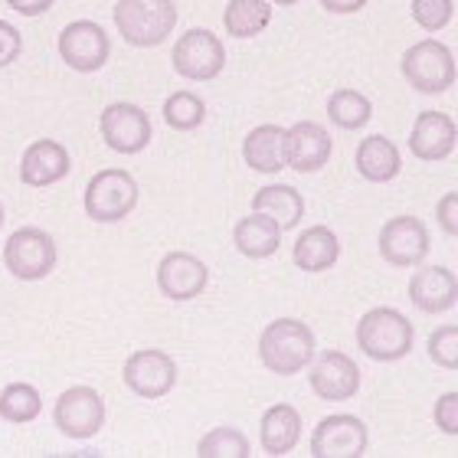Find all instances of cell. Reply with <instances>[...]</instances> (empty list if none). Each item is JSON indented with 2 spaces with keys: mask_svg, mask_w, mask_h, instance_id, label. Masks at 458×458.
Returning <instances> with one entry per match:
<instances>
[{
  "mask_svg": "<svg viewBox=\"0 0 458 458\" xmlns=\"http://www.w3.org/2000/svg\"><path fill=\"white\" fill-rule=\"evenodd\" d=\"M370 4V0H321V7L327 10V13H357V10H363Z\"/></svg>",
  "mask_w": 458,
  "mask_h": 458,
  "instance_id": "cell-37",
  "label": "cell"
},
{
  "mask_svg": "<svg viewBox=\"0 0 458 458\" xmlns=\"http://www.w3.org/2000/svg\"><path fill=\"white\" fill-rule=\"evenodd\" d=\"M23 56V33L10 20H0V69L13 66Z\"/></svg>",
  "mask_w": 458,
  "mask_h": 458,
  "instance_id": "cell-34",
  "label": "cell"
},
{
  "mask_svg": "<svg viewBox=\"0 0 458 458\" xmlns=\"http://www.w3.org/2000/svg\"><path fill=\"white\" fill-rule=\"evenodd\" d=\"M412 344H416V327L396 308H370L357 321V347L377 363H396L410 357Z\"/></svg>",
  "mask_w": 458,
  "mask_h": 458,
  "instance_id": "cell-3",
  "label": "cell"
},
{
  "mask_svg": "<svg viewBox=\"0 0 458 458\" xmlns=\"http://www.w3.org/2000/svg\"><path fill=\"white\" fill-rule=\"evenodd\" d=\"M278 7H295V4H301V0H276Z\"/></svg>",
  "mask_w": 458,
  "mask_h": 458,
  "instance_id": "cell-38",
  "label": "cell"
},
{
  "mask_svg": "<svg viewBox=\"0 0 458 458\" xmlns=\"http://www.w3.org/2000/svg\"><path fill=\"white\" fill-rule=\"evenodd\" d=\"M69 167H72V161H69L66 144L53 141V138H39L20 157V181L39 191V187H49V183L69 177Z\"/></svg>",
  "mask_w": 458,
  "mask_h": 458,
  "instance_id": "cell-19",
  "label": "cell"
},
{
  "mask_svg": "<svg viewBox=\"0 0 458 458\" xmlns=\"http://www.w3.org/2000/svg\"><path fill=\"white\" fill-rule=\"evenodd\" d=\"M432 422L445 436H458V393H442L432 406Z\"/></svg>",
  "mask_w": 458,
  "mask_h": 458,
  "instance_id": "cell-33",
  "label": "cell"
},
{
  "mask_svg": "<svg viewBox=\"0 0 458 458\" xmlns=\"http://www.w3.org/2000/svg\"><path fill=\"white\" fill-rule=\"evenodd\" d=\"M86 216L96 223H122L138 207V181L122 167H106L86 183Z\"/></svg>",
  "mask_w": 458,
  "mask_h": 458,
  "instance_id": "cell-5",
  "label": "cell"
},
{
  "mask_svg": "<svg viewBox=\"0 0 458 458\" xmlns=\"http://www.w3.org/2000/svg\"><path fill=\"white\" fill-rule=\"evenodd\" d=\"M380 256L396 268H416L426 262L432 249L429 229L420 216H393L380 229Z\"/></svg>",
  "mask_w": 458,
  "mask_h": 458,
  "instance_id": "cell-13",
  "label": "cell"
},
{
  "mask_svg": "<svg viewBox=\"0 0 458 458\" xmlns=\"http://www.w3.org/2000/svg\"><path fill=\"white\" fill-rule=\"evenodd\" d=\"M327 118L341 131H360V128L370 124L373 106L370 98L363 96V92H357V89H337L327 98Z\"/></svg>",
  "mask_w": 458,
  "mask_h": 458,
  "instance_id": "cell-27",
  "label": "cell"
},
{
  "mask_svg": "<svg viewBox=\"0 0 458 458\" xmlns=\"http://www.w3.org/2000/svg\"><path fill=\"white\" fill-rule=\"evenodd\" d=\"M353 161H357V174L370 183H390V181H396L403 171L400 148H396L386 134L363 138V141L357 144V157H353Z\"/></svg>",
  "mask_w": 458,
  "mask_h": 458,
  "instance_id": "cell-21",
  "label": "cell"
},
{
  "mask_svg": "<svg viewBox=\"0 0 458 458\" xmlns=\"http://www.w3.org/2000/svg\"><path fill=\"white\" fill-rule=\"evenodd\" d=\"M56 49L69 69H76L82 76H92L112 56V39H108L106 27L96 23V20H72L59 33Z\"/></svg>",
  "mask_w": 458,
  "mask_h": 458,
  "instance_id": "cell-8",
  "label": "cell"
},
{
  "mask_svg": "<svg viewBox=\"0 0 458 458\" xmlns=\"http://www.w3.org/2000/svg\"><path fill=\"white\" fill-rule=\"evenodd\" d=\"M233 246H236L239 256L246 259L276 256L278 246H282V226L272 216H266V213L252 210V216H242L233 226Z\"/></svg>",
  "mask_w": 458,
  "mask_h": 458,
  "instance_id": "cell-24",
  "label": "cell"
},
{
  "mask_svg": "<svg viewBox=\"0 0 458 458\" xmlns=\"http://www.w3.org/2000/svg\"><path fill=\"white\" fill-rule=\"evenodd\" d=\"M335 154V138L325 124L295 122L285 128V167L298 174H318Z\"/></svg>",
  "mask_w": 458,
  "mask_h": 458,
  "instance_id": "cell-15",
  "label": "cell"
},
{
  "mask_svg": "<svg viewBox=\"0 0 458 458\" xmlns=\"http://www.w3.org/2000/svg\"><path fill=\"white\" fill-rule=\"evenodd\" d=\"M53 422L66 439H92L106 426V400L96 386H69L53 406Z\"/></svg>",
  "mask_w": 458,
  "mask_h": 458,
  "instance_id": "cell-9",
  "label": "cell"
},
{
  "mask_svg": "<svg viewBox=\"0 0 458 458\" xmlns=\"http://www.w3.org/2000/svg\"><path fill=\"white\" fill-rule=\"evenodd\" d=\"M0 226H4V203H0Z\"/></svg>",
  "mask_w": 458,
  "mask_h": 458,
  "instance_id": "cell-39",
  "label": "cell"
},
{
  "mask_svg": "<svg viewBox=\"0 0 458 458\" xmlns=\"http://www.w3.org/2000/svg\"><path fill=\"white\" fill-rule=\"evenodd\" d=\"M458 141V124L445 112H420L410 131V151L426 164L452 157Z\"/></svg>",
  "mask_w": 458,
  "mask_h": 458,
  "instance_id": "cell-18",
  "label": "cell"
},
{
  "mask_svg": "<svg viewBox=\"0 0 458 458\" xmlns=\"http://www.w3.org/2000/svg\"><path fill=\"white\" fill-rule=\"evenodd\" d=\"M210 282V268L193 252H167L157 266V288L171 301H193Z\"/></svg>",
  "mask_w": 458,
  "mask_h": 458,
  "instance_id": "cell-16",
  "label": "cell"
},
{
  "mask_svg": "<svg viewBox=\"0 0 458 458\" xmlns=\"http://www.w3.org/2000/svg\"><path fill=\"white\" fill-rule=\"evenodd\" d=\"M341 259V239L331 226H311L295 239L292 262L301 272H327Z\"/></svg>",
  "mask_w": 458,
  "mask_h": 458,
  "instance_id": "cell-22",
  "label": "cell"
},
{
  "mask_svg": "<svg viewBox=\"0 0 458 458\" xmlns=\"http://www.w3.org/2000/svg\"><path fill=\"white\" fill-rule=\"evenodd\" d=\"M161 112L167 128H174V131H197L207 122V102L197 92H191V89L171 92V96L164 98Z\"/></svg>",
  "mask_w": 458,
  "mask_h": 458,
  "instance_id": "cell-29",
  "label": "cell"
},
{
  "mask_svg": "<svg viewBox=\"0 0 458 458\" xmlns=\"http://www.w3.org/2000/svg\"><path fill=\"white\" fill-rule=\"evenodd\" d=\"M98 131L114 154H141L154 138L151 118L134 102H112L102 108Z\"/></svg>",
  "mask_w": 458,
  "mask_h": 458,
  "instance_id": "cell-11",
  "label": "cell"
},
{
  "mask_svg": "<svg viewBox=\"0 0 458 458\" xmlns=\"http://www.w3.org/2000/svg\"><path fill=\"white\" fill-rule=\"evenodd\" d=\"M53 4H56V0H7V7L23 13V17H39V13H47Z\"/></svg>",
  "mask_w": 458,
  "mask_h": 458,
  "instance_id": "cell-36",
  "label": "cell"
},
{
  "mask_svg": "<svg viewBox=\"0 0 458 458\" xmlns=\"http://www.w3.org/2000/svg\"><path fill=\"white\" fill-rule=\"evenodd\" d=\"M252 210L272 216L285 233V229H295L301 223V216H305V197L295 187H288V183H268V187L256 191Z\"/></svg>",
  "mask_w": 458,
  "mask_h": 458,
  "instance_id": "cell-25",
  "label": "cell"
},
{
  "mask_svg": "<svg viewBox=\"0 0 458 458\" xmlns=\"http://www.w3.org/2000/svg\"><path fill=\"white\" fill-rule=\"evenodd\" d=\"M197 455L200 458H249L252 445L239 429L233 426H216L197 442Z\"/></svg>",
  "mask_w": 458,
  "mask_h": 458,
  "instance_id": "cell-30",
  "label": "cell"
},
{
  "mask_svg": "<svg viewBox=\"0 0 458 458\" xmlns=\"http://www.w3.org/2000/svg\"><path fill=\"white\" fill-rule=\"evenodd\" d=\"M308 383L311 393L325 403L353 400L360 393V367L344 351H321L308 363Z\"/></svg>",
  "mask_w": 458,
  "mask_h": 458,
  "instance_id": "cell-12",
  "label": "cell"
},
{
  "mask_svg": "<svg viewBox=\"0 0 458 458\" xmlns=\"http://www.w3.org/2000/svg\"><path fill=\"white\" fill-rule=\"evenodd\" d=\"M410 301L422 315H445L458 301V276L445 266L416 268L410 278Z\"/></svg>",
  "mask_w": 458,
  "mask_h": 458,
  "instance_id": "cell-17",
  "label": "cell"
},
{
  "mask_svg": "<svg viewBox=\"0 0 458 458\" xmlns=\"http://www.w3.org/2000/svg\"><path fill=\"white\" fill-rule=\"evenodd\" d=\"M272 23V7L268 0H229L223 10V27L229 37L252 39Z\"/></svg>",
  "mask_w": 458,
  "mask_h": 458,
  "instance_id": "cell-26",
  "label": "cell"
},
{
  "mask_svg": "<svg viewBox=\"0 0 458 458\" xmlns=\"http://www.w3.org/2000/svg\"><path fill=\"white\" fill-rule=\"evenodd\" d=\"M429 360L442 370H458V325H442L436 327L426 341Z\"/></svg>",
  "mask_w": 458,
  "mask_h": 458,
  "instance_id": "cell-32",
  "label": "cell"
},
{
  "mask_svg": "<svg viewBox=\"0 0 458 458\" xmlns=\"http://www.w3.org/2000/svg\"><path fill=\"white\" fill-rule=\"evenodd\" d=\"M43 412V396L33 383H7L0 390V420L7 422H33Z\"/></svg>",
  "mask_w": 458,
  "mask_h": 458,
  "instance_id": "cell-28",
  "label": "cell"
},
{
  "mask_svg": "<svg viewBox=\"0 0 458 458\" xmlns=\"http://www.w3.org/2000/svg\"><path fill=\"white\" fill-rule=\"evenodd\" d=\"M400 72L422 96H442L455 82L458 69L452 49L442 39H420L400 59Z\"/></svg>",
  "mask_w": 458,
  "mask_h": 458,
  "instance_id": "cell-4",
  "label": "cell"
},
{
  "mask_svg": "<svg viewBox=\"0 0 458 458\" xmlns=\"http://www.w3.org/2000/svg\"><path fill=\"white\" fill-rule=\"evenodd\" d=\"M370 445V432L363 426V420L337 412V416H325L311 432V455L315 458H360L367 455Z\"/></svg>",
  "mask_w": 458,
  "mask_h": 458,
  "instance_id": "cell-14",
  "label": "cell"
},
{
  "mask_svg": "<svg viewBox=\"0 0 458 458\" xmlns=\"http://www.w3.org/2000/svg\"><path fill=\"white\" fill-rule=\"evenodd\" d=\"M174 72L187 82H213L226 69V47L213 30L193 27L171 49Z\"/></svg>",
  "mask_w": 458,
  "mask_h": 458,
  "instance_id": "cell-6",
  "label": "cell"
},
{
  "mask_svg": "<svg viewBox=\"0 0 458 458\" xmlns=\"http://www.w3.org/2000/svg\"><path fill=\"white\" fill-rule=\"evenodd\" d=\"M436 220H439V226H442L445 236L458 239V191L445 193V197L436 203Z\"/></svg>",
  "mask_w": 458,
  "mask_h": 458,
  "instance_id": "cell-35",
  "label": "cell"
},
{
  "mask_svg": "<svg viewBox=\"0 0 458 458\" xmlns=\"http://www.w3.org/2000/svg\"><path fill=\"white\" fill-rule=\"evenodd\" d=\"M112 17L128 47L154 49L171 39L181 13L174 0H118Z\"/></svg>",
  "mask_w": 458,
  "mask_h": 458,
  "instance_id": "cell-2",
  "label": "cell"
},
{
  "mask_svg": "<svg viewBox=\"0 0 458 458\" xmlns=\"http://www.w3.org/2000/svg\"><path fill=\"white\" fill-rule=\"evenodd\" d=\"M410 13L416 20V27L426 33H442L455 17V4L452 0H412Z\"/></svg>",
  "mask_w": 458,
  "mask_h": 458,
  "instance_id": "cell-31",
  "label": "cell"
},
{
  "mask_svg": "<svg viewBox=\"0 0 458 458\" xmlns=\"http://www.w3.org/2000/svg\"><path fill=\"white\" fill-rule=\"evenodd\" d=\"M56 242L47 229L20 226L4 242V266L20 282H39L56 268Z\"/></svg>",
  "mask_w": 458,
  "mask_h": 458,
  "instance_id": "cell-7",
  "label": "cell"
},
{
  "mask_svg": "<svg viewBox=\"0 0 458 458\" xmlns=\"http://www.w3.org/2000/svg\"><path fill=\"white\" fill-rule=\"evenodd\" d=\"M315 331L298 318H276L259 335V360L276 377H295L315 360Z\"/></svg>",
  "mask_w": 458,
  "mask_h": 458,
  "instance_id": "cell-1",
  "label": "cell"
},
{
  "mask_svg": "<svg viewBox=\"0 0 458 458\" xmlns=\"http://www.w3.org/2000/svg\"><path fill=\"white\" fill-rule=\"evenodd\" d=\"M122 380L141 400H164L177 386V363L167 351L141 347L124 360Z\"/></svg>",
  "mask_w": 458,
  "mask_h": 458,
  "instance_id": "cell-10",
  "label": "cell"
},
{
  "mask_svg": "<svg viewBox=\"0 0 458 458\" xmlns=\"http://www.w3.org/2000/svg\"><path fill=\"white\" fill-rule=\"evenodd\" d=\"M242 161L259 174H278L285 167V128L259 124L242 138Z\"/></svg>",
  "mask_w": 458,
  "mask_h": 458,
  "instance_id": "cell-23",
  "label": "cell"
},
{
  "mask_svg": "<svg viewBox=\"0 0 458 458\" xmlns=\"http://www.w3.org/2000/svg\"><path fill=\"white\" fill-rule=\"evenodd\" d=\"M301 439V412L292 403H276L262 412L259 422V442L266 455H288Z\"/></svg>",
  "mask_w": 458,
  "mask_h": 458,
  "instance_id": "cell-20",
  "label": "cell"
}]
</instances>
